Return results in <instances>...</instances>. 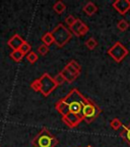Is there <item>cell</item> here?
I'll return each mask as SVG.
<instances>
[{"instance_id": "obj_1", "label": "cell", "mask_w": 130, "mask_h": 147, "mask_svg": "<svg viewBox=\"0 0 130 147\" xmlns=\"http://www.w3.org/2000/svg\"><path fill=\"white\" fill-rule=\"evenodd\" d=\"M85 99L77 89H72L66 96L58 100L55 104V108L62 115L63 122L69 128H75L83 121L82 108Z\"/></svg>"}, {"instance_id": "obj_2", "label": "cell", "mask_w": 130, "mask_h": 147, "mask_svg": "<svg viewBox=\"0 0 130 147\" xmlns=\"http://www.w3.org/2000/svg\"><path fill=\"white\" fill-rule=\"evenodd\" d=\"M51 34L53 36V39H54V43L58 47H63L72 38L71 31L69 29H67L64 25H62V24H58L54 28V30L51 32Z\"/></svg>"}, {"instance_id": "obj_3", "label": "cell", "mask_w": 130, "mask_h": 147, "mask_svg": "<svg viewBox=\"0 0 130 147\" xmlns=\"http://www.w3.org/2000/svg\"><path fill=\"white\" fill-rule=\"evenodd\" d=\"M58 144L56 137L52 135L47 129H43L32 141V145L38 147H55Z\"/></svg>"}, {"instance_id": "obj_4", "label": "cell", "mask_w": 130, "mask_h": 147, "mask_svg": "<svg viewBox=\"0 0 130 147\" xmlns=\"http://www.w3.org/2000/svg\"><path fill=\"white\" fill-rule=\"evenodd\" d=\"M101 113V109L94 101L91 99H85V103L82 108V119L85 121V123L91 124L99 117Z\"/></svg>"}, {"instance_id": "obj_5", "label": "cell", "mask_w": 130, "mask_h": 147, "mask_svg": "<svg viewBox=\"0 0 130 147\" xmlns=\"http://www.w3.org/2000/svg\"><path fill=\"white\" fill-rule=\"evenodd\" d=\"M39 80L41 82V93L45 97L49 96L57 87V84L55 83L54 78H52L48 73L43 74Z\"/></svg>"}, {"instance_id": "obj_6", "label": "cell", "mask_w": 130, "mask_h": 147, "mask_svg": "<svg viewBox=\"0 0 130 147\" xmlns=\"http://www.w3.org/2000/svg\"><path fill=\"white\" fill-rule=\"evenodd\" d=\"M108 54L116 62H121L129 54V51L125 46L120 42H116L111 48L108 50Z\"/></svg>"}, {"instance_id": "obj_7", "label": "cell", "mask_w": 130, "mask_h": 147, "mask_svg": "<svg viewBox=\"0 0 130 147\" xmlns=\"http://www.w3.org/2000/svg\"><path fill=\"white\" fill-rule=\"evenodd\" d=\"M113 7L120 14L124 16L130 9V1L129 0H116L113 2Z\"/></svg>"}, {"instance_id": "obj_8", "label": "cell", "mask_w": 130, "mask_h": 147, "mask_svg": "<svg viewBox=\"0 0 130 147\" xmlns=\"http://www.w3.org/2000/svg\"><path fill=\"white\" fill-rule=\"evenodd\" d=\"M25 42V41L21 38V36H19V35L15 34L14 36H12L11 38L8 40L7 45L12 49V51H14V50H18V49H21V47L23 45Z\"/></svg>"}, {"instance_id": "obj_9", "label": "cell", "mask_w": 130, "mask_h": 147, "mask_svg": "<svg viewBox=\"0 0 130 147\" xmlns=\"http://www.w3.org/2000/svg\"><path fill=\"white\" fill-rule=\"evenodd\" d=\"M97 11H98V6L94 2H87L83 7V12L89 16H94Z\"/></svg>"}, {"instance_id": "obj_10", "label": "cell", "mask_w": 130, "mask_h": 147, "mask_svg": "<svg viewBox=\"0 0 130 147\" xmlns=\"http://www.w3.org/2000/svg\"><path fill=\"white\" fill-rule=\"evenodd\" d=\"M120 137L130 145V123L127 126L126 125L122 126L121 131H120Z\"/></svg>"}, {"instance_id": "obj_11", "label": "cell", "mask_w": 130, "mask_h": 147, "mask_svg": "<svg viewBox=\"0 0 130 147\" xmlns=\"http://www.w3.org/2000/svg\"><path fill=\"white\" fill-rule=\"evenodd\" d=\"M53 9H54L55 12H57L58 14H61L65 11L66 5H65V3H64L63 1H57V2L53 5Z\"/></svg>"}, {"instance_id": "obj_12", "label": "cell", "mask_w": 130, "mask_h": 147, "mask_svg": "<svg viewBox=\"0 0 130 147\" xmlns=\"http://www.w3.org/2000/svg\"><path fill=\"white\" fill-rule=\"evenodd\" d=\"M42 42H43V44H45L46 46H48V47L54 43V39H53V36H52V34H51V32L46 33V34H44L43 36H42Z\"/></svg>"}, {"instance_id": "obj_13", "label": "cell", "mask_w": 130, "mask_h": 147, "mask_svg": "<svg viewBox=\"0 0 130 147\" xmlns=\"http://www.w3.org/2000/svg\"><path fill=\"white\" fill-rule=\"evenodd\" d=\"M23 56H25V54H23V53L21 52V51L19 50V49H18V50L12 51V52L10 53V57H11L12 59H13L15 62L21 61V59L23 58Z\"/></svg>"}, {"instance_id": "obj_14", "label": "cell", "mask_w": 130, "mask_h": 147, "mask_svg": "<svg viewBox=\"0 0 130 147\" xmlns=\"http://www.w3.org/2000/svg\"><path fill=\"white\" fill-rule=\"evenodd\" d=\"M61 74H62V75H63L64 78H65V81H66V82H68V83H72L73 81H74L76 78H77V77H76V76H74V75H72V74L70 73V71H67V69H65V67H64L63 71H61Z\"/></svg>"}, {"instance_id": "obj_15", "label": "cell", "mask_w": 130, "mask_h": 147, "mask_svg": "<svg viewBox=\"0 0 130 147\" xmlns=\"http://www.w3.org/2000/svg\"><path fill=\"white\" fill-rule=\"evenodd\" d=\"M110 126H111V128H112L113 130L118 131V130H121L122 126H123V123L121 122V119H119L116 117V119H113L112 121H111Z\"/></svg>"}, {"instance_id": "obj_16", "label": "cell", "mask_w": 130, "mask_h": 147, "mask_svg": "<svg viewBox=\"0 0 130 147\" xmlns=\"http://www.w3.org/2000/svg\"><path fill=\"white\" fill-rule=\"evenodd\" d=\"M83 25V23H82V21L81 20H79V18H76V21H75V23L73 24L72 26H71L69 29H70V31H71V33L72 34H74L75 35L76 33H77V31L80 29V27Z\"/></svg>"}, {"instance_id": "obj_17", "label": "cell", "mask_w": 130, "mask_h": 147, "mask_svg": "<svg viewBox=\"0 0 130 147\" xmlns=\"http://www.w3.org/2000/svg\"><path fill=\"white\" fill-rule=\"evenodd\" d=\"M85 46H87L89 50H94V49L97 48V46H98V41H97L95 38L91 37V38H89V39L87 40V42H85Z\"/></svg>"}, {"instance_id": "obj_18", "label": "cell", "mask_w": 130, "mask_h": 147, "mask_svg": "<svg viewBox=\"0 0 130 147\" xmlns=\"http://www.w3.org/2000/svg\"><path fill=\"white\" fill-rule=\"evenodd\" d=\"M25 58H27V60L30 62V63H35L36 61H38V59H39V56L37 55V53L31 51L29 54L25 55Z\"/></svg>"}, {"instance_id": "obj_19", "label": "cell", "mask_w": 130, "mask_h": 147, "mask_svg": "<svg viewBox=\"0 0 130 147\" xmlns=\"http://www.w3.org/2000/svg\"><path fill=\"white\" fill-rule=\"evenodd\" d=\"M117 28H118V30H120L121 32H124V31H126L128 28H129V23H128L126 20H121V21L118 23V25H117Z\"/></svg>"}, {"instance_id": "obj_20", "label": "cell", "mask_w": 130, "mask_h": 147, "mask_svg": "<svg viewBox=\"0 0 130 147\" xmlns=\"http://www.w3.org/2000/svg\"><path fill=\"white\" fill-rule=\"evenodd\" d=\"M89 28L87 27L85 24H83V25L80 27V29L77 31V33L75 34V36H77V37H81V36H85V34H87V32H89Z\"/></svg>"}, {"instance_id": "obj_21", "label": "cell", "mask_w": 130, "mask_h": 147, "mask_svg": "<svg viewBox=\"0 0 130 147\" xmlns=\"http://www.w3.org/2000/svg\"><path fill=\"white\" fill-rule=\"evenodd\" d=\"M19 50H21L25 55H27L29 53L31 52V51H32V46L27 43V42H25V43H23V45L21 46Z\"/></svg>"}, {"instance_id": "obj_22", "label": "cell", "mask_w": 130, "mask_h": 147, "mask_svg": "<svg viewBox=\"0 0 130 147\" xmlns=\"http://www.w3.org/2000/svg\"><path fill=\"white\" fill-rule=\"evenodd\" d=\"M54 81H55V83L57 84V86L62 85L64 82H66V81H65V78H64L63 75L61 74V71H60L59 74H57V75L54 77Z\"/></svg>"}, {"instance_id": "obj_23", "label": "cell", "mask_w": 130, "mask_h": 147, "mask_svg": "<svg viewBox=\"0 0 130 147\" xmlns=\"http://www.w3.org/2000/svg\"><path fill=\"white\" fill-rule=\"evenodd\" d=\"M31 88L36 92H41V82H40L39 79H38V80H35L34 82H32Z\"/></svg>"}, {"instance_id": "obj_24", "label": "cell", "mask_w": 130, "mask_h": 147, "mask_svg": "<svg viewBox=\"0 0 130 147\" xmlns=\"http://www.w3.org/2000/svg\"><path fill=\"white\" fill-rule=\"evenodd\" d=\"M38 51H39V53L41 55H46L47 53L49 52V47H48V46H46L45 44H42V45L39 46Z\"/></svg>"}, {"instance_id": "obj_25", "label": "cell", "mask_w": 130, "mask_h": 147, "mask_svg": "<svg viewBox=\"0 0 130 147\" xmlns=\"http://www.w3.org/2000/svg\"><path fill=\"white\" fill-rule=\"evenodd\" d=\"M75 21H76V18L73 16H71V14H69V16H67L66 18H65V23H66V25L69 26V28L75 23Z\"/></svg>"}, {"instance_id": "obj_26", "label": "cell", "mask_w": 130, "mask_h": 147, "mask_svg": "<svg viewBox=\"0 0 130 147\" xmlns=\"http://www.w3.org/2000/svg\"><path fill=\"white\" fill-rule=\"evenodd\" d=\"M32 147H38V146H35V145H32Z\"/></svg>"}, {"instance_id": "obj_27", "label": "cell", "mask_w": 130, "mask_h": 147, "mask_svg": "<svg viewBox=\"0 0 130 147\" xmlns=\"http://www.w3.org/2000/svg\"><path fill=\"white\" fill-rule=\"evenodd\" d=\"M87 147H91V145H89V146H87Z\"/></svg>"}]
</instances>
